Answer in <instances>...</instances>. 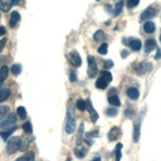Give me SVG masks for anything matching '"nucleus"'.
<instances>
[{
	"mask_svg": "<svg viewBox=\"0 0 161 161\" xmlns=\"http://www.w3.org/2000/svg\"><path fill=\"white\" fill-rule=\"evenodd\" d=\"M76 128V117L74 113L72 111V107L68 106V113H67V122H65V132L71 135V133L74 132Z\"/></svg>",
	"mask_w": 161,
	"mask_h": 161,
	"instance_id": "1",
	"label": "nucleus"
},
{
	"mask_svg": "<svg viewBox=\"0 0 161 161\" xmlns=\"http://www.w3.org/2000/svg\"><path fill=\"white\" fill-rule=\"evenodd\" d=\"M22 146V139L19 136L15 137H11L10 140H8V145H6V152L9 155L15 154Z\"/></svg>",
	"mask_w": 161,
	"mask_h": 161,
	"instance_id": "2",
	"label": "nucleus"
},
{
	"mask_svg": "<svg viewBox=\"0 0 161 161\" xmlns=\"http://www.w3.org/2000/svg\"><path fill=\"white\" fill-rule=\"evenodd\" d=\"M17 122V116L14 113H10L3 122H0V127H3V128H10V127H14Z\"/></svg>",
	"mask_w": 161,
	"mask_h": 161,
	"instance_id": "3",
	"label": "nucleus"
},
{
	"mask_svg": "<svg viewBox=\"0 0 161 161\" xmlns=\"http://www.w3.org/2000/svg\"><path fill=\"white\" fill-rule=\"evenodd\" d=\"M98 69H97V65H96V61L92 56L88 57V76L91 78H93L96 74H97Z\"/></svg>",
	"mask_w": 161,
	"mask_h": 161,
	"instance_id": "4",
	"label": "nucleus"
},
{
	"mask_svg": "<svg viewBox=\"0 0 161 161\" xmlns=\"http://www.w3.org/2000/svg\"><path fill=\"white\" fill-rule=\"evenodd\" d=\"M68 58H69V63H71L73 67H79L80 64H82V59H80V56L78 54L77 52H74V50L69 53Z\"/></svg>",
	"mask_w": 161,
	"mask_h": 161,
	"instance_id": "5",
	"label": "nucleus"
},
{
	"mask_svg": "<svg viewBox=\"0 0 161 161\" xmlns=\"http://www.w3.org/2000/svg\"><path fill=\"white\" fill-rule=\"evenodd\" d=\"M152 69V64L151 63H141L136 67V73L137 74H145L147 72H150Z\"/></svg>",
	"mask_w": 161,
	"mask_h": 161,
	"instance_id": "6",
	"label": "nucleus"
},
{
	"mask_svg": "<svg viewBox=\"0 0 161 161\" xmlns=\"http://www.w3.org/2000/svg\"><path fill=\"white\" fill-rule=\"evenodd\" d=\"M156 15V10L154 9V8H147L142 14H141V17H140V19L141 20H149V19H151V18H154Z\"/></svg>",
	"mask_w": 161,
	"mask_h": 161,
	"instance_id": "7",
	"label": "nucleus"
},
{
	"mask_svg": "<svg viewBox=\"0 0 161 161\" xmlns=\"http://www.w3.org/2000/svg\"><path fill=\"white\" fill-rule=\"evenodd\" d=\"M86 104H87V108H88V111H89V113H91V120L93 121V122H96L97 118H98V115H97V112L95 111V108H93V106H92V103H91V100H87V101H86Z\"/></svg>",
	"mask_w": 161,
	"mask_h": 161,
	"instance_id": "8",
	"label": "nucleus"
},
{
	"mask_svg": "<svg viewBox=\"0 0 161 161\" xmlns=\"http://www.w3.org/2000/svg\"><path fill=\"white\" fill-rule=\"evenodd\" d=\"M127 96H128L131 100H137L139 96H140V92H139V89L135 88V87H130V88L127 89Z\"/></svg>",
	"mask_w": 161,
	"mask_h": 161,
	"instance_id": "9",
	"label": "nucleus"
},
{
	"mask_svg": "<svg viewBox=\"0 0 161 161\" xmlns=\"http://www.w3.org/2000/svg\"><path fill=\"white\" fill-rule=\"evenodd\" d=\"M13 6L11 0H0V10L2 11H9Z\"/></svg>",
	"mask_w": 161,
	"mask_h": 161,
	"instance_id": "10",
	"label": "nucleus"
},
{
	"mask_svg": "<svg viewBox=\"0 0 161 161\" xmlns=\"http://www.w3.org/2000/svg\"><path fill=\"white\" fill-rule=\"evenodd\" d=\"M20 20V15L18 11H13L11 15H10V20H9V25L10 26H15V24Z\"/></svg>",
	"mask_w": 161,
	"mask_h": 161,
	"instance_id": "11",
	"label": "nucleus"
},
{
	"mask_svg": "<svg viewBox=\"0 0 161 161\" xmlns=\"http://www.w3.org/2000/svg\"><path fill=\"white\" fill-rule=\"evenodd\" d=\"M155 48H156V42H155V40L154 39H147L146 40V44H145V52L146 53H150Z\"/></svg>",
	"mask_w": 161,
	"mask_h": 161,
	"instance_id": "12",
	"label": "nucleus"
},
{
	"mask_svg": "<svg viewBox=\"0 0 161 161\" xmlns=\"http://www.w3.org/2000/svg\"><path fill=\"white\" fill-rule=\"evenodd\" d=\"M120 133H121V131H120L117 127H113V128L108 132V140H110V141H115V140H117L118 136H120Z\"/></svg>",
	"mask_w": 161,
	"mask_h": 161,
	"instance_id": "13",
	"label": "nucleus"
},
{
	"mask_svg": "<svg viewBox=\"0 0 161 161\" xmlns=\"http://www.w3.org/2000/svg\"><path fill=\"white\" fill-rule=\"evenodd\" d=\"M128 44H130L132 50H139L141 48V40H139V39H130Z\"/></svg>",
	"mask_w": 161,
	"mask_h": 161,
	"instance_id": "14",
	"label": "nucleus"
},
{
	"mask_svg": "<svg viewBox=\"0 0 161 161\" xmlns=\"http://www.w3.org/2000/svg\"><path fill=\"white\" fill-rule=\"evenodd\" d=\"M15 131V127H10V128H6L5 131H0V136H2L4 140H9L10 135L13 132Z\"/></svg>",
	"mask_w": 161,
	"mask_h": 161,
	"instance_id": "15",
	"label": "nucleus"
},
{
	"mask_svg": "<svg viewBox=\"0 0 161 161\" xmlns=\"http://www.w3.org/2000/svg\"><path fill=\"white\" fill-rule=\"evenodd\" d=\"M155 29H156V26H155V24L152 22H146L145 25H143V30L146 33H154Z\"/></svg>",
	"mask_w": 161,
	"mask_h": 161,
	"instance_id": "16",
	"label": "nucleus"
},
{
	"mask_svg": "<svg viewBox=\"0 0 161 161\" xmlns=\"http://www.w3.org/2000/svg\"><path fill=\"white\" fill-rule=\"evenodd\" d=\"M107 86H108V82L104 79V78H102V77H100L97 80H96V87L97 88H101V89H104V88H107Z\"/></svg>",
	"mask_w": 161,
	"mask_h": 161,
	"instance_id": "17",
	"label": "nucleus"
},
{
	"mask_svg": "<svg viewBox=\"0 0 161 161\" xmlns=\"http://www.w3.org/2000/svg\"><path fill=\"white\" fill-rule=\"evenodd\" d=\"M9 96H10V89L9 88H4V89L0 91V103L6 101Z\"/></svg>",
	"mask_w": 161,
	"mask_h": 161,
	"instance_id": "18",
	"label": "nucleus"
},
{
	"mask_svg": "<svg viewBox=\"0 0 161 161\" xmlns=\"http://www.w3.org/2000/svg\"><path fill=\"white\" fill-rule=\"evenodd\" d=\"M122 8H124V0H120L117 2L116 6H115V11H113V15H118L121 11H122Z\"/></svg>",
	"mask_w": 161,
	"mask_h": 161,
	"instance_id": "19",
	"label": "nucleus"
},
{
	"mask_svg": "<svg viewBox=\"0 0 161 161\" xmlns=\"http://www.w3.org/2000/svg\"><path fill=\"white\" fill-rule=\"evenodd\" d=\"M108 102H110V104H112V106H115V107L121 106V101L118 100L117 96H110V97H108Z\"/></svg>",
	"mask_w": 161,
	"mask_h": 161,
	"instance_id": "20",
	"label": "nucleus"
},
{
	"mask_svg": "<svg viewBox=\"0 0 161 161\" xmlns=\"http://www.w3.org/2000/svg\"><path fill=\"white\" fill-rule=\"evenodd\" d=\"M6 77H8V67L4 65V67L0 68V83H2Z\"/></svg>",
	"mask_w": 161,
	"mask_h": 161,
	"instance_id": "21",
	"label": "nucleus"
},
{
	"mask_svg": "<svg viewBox=\"0 0 161 161\" xmlns=\"http://www.w3.org/2000/svg\"><path fill=\"white\" fill-rule=\"evenodd\" d=\"M76 106H77V108H78L79 111H84V110L87 108L86 101H84V100H80V98L77 101V104H76Z\"/></svg>",
	"mask_w": 161,
	"mask_h": 161,
	"instance_id": "22",
	"label": "nucleus"
},
{
	"mask_svg": "<svg viewBox=\"0 0 161 161\" xmlns=\"http://www.w3.org/2000/svg\"><path fill=\"white\" fill-rule=\"evenodd\" d=\"M121 150H122V145L117 143L116 149H115V154H116V161H121Z\"/></svg>",
	"mask_w": 161,
	"mask_h": 161,
	"instance_id": "23",
	"label": "nucleus"
},
{
	"mask_svg": "<svg viewBox=\"0 0 161 161\" xmlns=\"http://www.w3.org/2000/svg\"><path fill=\"white\" fill-rule=\"evenodd\" d=\"M104 33L102 32V30H98V32H96L95 33V35H93V39L96 40V42H100V40H103L104 39Z\"/></svg>",
	"mask_w": 161,
	"mask_h": 161,
	"instance_id": "24",
	"label": "nucleus"
},
{
	"mask_svg": "<svg viewBox=\"0 0 161 161\" xmlns=\"http://www.w3.org/2000/svg\"><path fill=\"white\" fill-rule=\"evenodd\" d=\"M17 113H18V116L22 118V120H24V118H26V111H25V108L23 106H20V107H18V110H17Z\"/></svg>",
	"mask_w": 161,
	"mask_h": 161,
	"instance_id": "25",
	"label": "nucleus"
},
{
	"mask_svg": "<svg viewBox=\"0 0 161 161\" xmlns=\"http://www.w3.org/2000/svg\"><path fill=\"white\" fill-rule=\"evenodd\" d=\"M101 77H102V78H104L108 83L112 80V74H111L108 71H102V72H101Z\"/></svg>",
	"mask_w": 161,
	"mask_h": 161,
	"instance_id": "26",
	"label": "nucleus"
},
{
	"mask_svg": "<svg viewBox=\"0 0 161 161\" xmlns=\"http://www.w3.org/2000/svg\"><path fill=\"white\" fill-rule=\"evenodd\" d=\"M11 73L13 74H15V76H18V74H20V72H22V65L20 64H14L11 67Z\"/></svg>",
	"mask_w": 161,
	"mask_h": 161,
	"instance_id": "27",
	"label": "nucleus"
},
{
	"mask_svg": "<svg viewBox=\"0 0 161 161\" xmlns=\"http://www.w3.org/2000/svg\"><path fill=\"white\" fill-rule=\"evenodd\" d=\"M9 112V107L8 106H0V121L4 118V116Z\"/></svg>",
	"mask_w": 161,
	"mask_h": 161,
	"instance_id": "28",
	"label": "nucleus"
},
{
	"mask_svg": "<svg viewBox=\"0 0 161 161\" xmlns=\"http://www.w3.org/2000/svg\"><path fill=\"white\" fill-rule=\"evenodd\" d=\"M74 154H76V156H77V157L82 159V157H84V156H86V150H84V149H79V147H77V149L74 150Z\"/></svg>",
	"mask_w": 161,
	"mask_h": 161,
	"instance_id": "29",
	"label": "nucleus"
},
{
	"mask_svg": "<svg viewBox=\"0 0 161 161\" xmlns=\"http://www.w3.org/2000/svg\"><path fill=\"white\" fill-rule=\"evenodd\" d=\"M83 130H84V126L80 125L79 128H78V135H77V143L79 145L80 143V140H82V136H83Z\"/></svg>",
	"mask_w": 161,
	"mask_h": 161,
	"instance_id": "30",
	"label": "nucleus"
},
{
	"mask_svg": "<svg viewBox=\"0 0 161 161\" xmlns=\"http://www.w3.org/2000/svg\"><path fill=\"white\" fill-rule=\"evenodd\" d=\"M23 130H24L26 133H32V131H33V126H32V124L29 122V121H26V122L23 125Z\"/></svg>",
	"mask_w": 161,
	"mask_h": 161,
	"instance_id": "31",
	"label": "nucleus"
},
{
	"mask_svg": "<svg viewBox=\"0 0 161 161\" xmlns=\"http://www.w3.org/2000/svg\"><path fill=\"white\" fill-rule=\"evenodd\" d=\"M107 49H108V45H107L106 43H103L98 48V53H100V54H102V56H104V54H107Z\"/></svg>",
	"mask_w": 161,
	"mask_h": 161,
	"instance_id": "32",
	"label": "nucleus"
},
{
	"mask_svg": "<svg viewBox=\"0 0 161 161\" xmlns=\"http://www.w3.org/2000/svg\"><path fill=\"white\" fill-rule=\"evenodd\" d=\"M139 136H140V125H136L135 126V132H133V140H135V142L139 141Z\"/></svg>",
	"mask_w": 161,
	"mask_h": 161,
	"instance_id": "33",
	"label": "nucleus"
},
{
	"mask_svg": "<svg viewBox=\"0 0 161 161\" xmlns=\"http://www.w3.org/2000/svg\"><path fill=\"white\" fill-rule=\"evenodd\" d=\"M140 0H127V6L128 8H135L136 5H139Z\"/></svg>",
	"mask_w": 161,
	"mask_h": 161,
	"instance_id": "34",
	"label": "nucleus"
},
{
	"mask_svg": "<svg viewBox=\"0 0 161 161\" xmlns=\"http://www.w3.org/2000/svg\"><path fill=\"white\" fill-rule=\"evenodd\" d=\"M106 115L107 116H112V117H115L116 115H117V110L116 108H108L106 111Z\"/></svg>",
	"mask_w": 161,
	"mask_h": 161,
	"instance_id": "35",
	"label": "nucleus"
},
{
	"mask_svg": "<svg viewBox=\"0 0 161 161\" xmlns=\"http://www.w3.org/2000/svg\"><path fill=\"white\" fill-rule=\"evenodd\" d=\"M112 67H113V62H112L111 59H108V61H106V62H104V69L112 68Z\"/></svg>",
	"mask_w": 161,
	"mask_h": 161,
	"instance_id": "36",
	"label": "nucleus"
},
{
	"mask_svg": "<svg viewBox=\"0 0 161 161\" xmlns=\"http://www.w3.org/2000/svg\"><path fill=\"white\" fill-rule=\"evenodd\" d=\"M69 79H71V82H76V80H77L76 71H71V73H69Z\"/></svg>",
	"mask_w": 161,
	"mask_h": 161,
	"instance_id": "37",
	"label": "nucleus"
},
{
	"mask_svg": "<svg viewBox=\"0 0 161 161\" xmlns=\"http://www.w3.org/2000/svg\"><path fill=\"white\" fill-rule=\"evenodd\" d=\"M15 161H32V159H29L28 156H23V157L18 159V160H15Z\"/></svg>",
	"mask_w": 161,
	"mask_h": 161,
	"instance_id": "38",
	"label": "nucleus"
},
{
	"mask_svg": "<svg viewBox=\"0 0 161 161\" xmlns=\"http://www.w3.org/2000/svg\"><path fill=\"white\" fill-rule=\"evenodd\" d=\"M5 43H6V39H5V38H4V39H2V40H0V50L3 49V47L5 45Z\"/></svg>",
	"mask_w": 161,
	"mask_h": 161,
	"instance_id": "39",
	"label": "nucleus"
},
{
	"mask_svg": "<svg viewBox=\"0 0 161 161\" xmlns=\"http://www.w3.org/2000/svg\"><path fill=\"white\" fill-rule=\"evenodd\" d=\"M161 57V49H157V53H156V56H155V58L156 59H159Z\"/></svg>",
	"mask_w": 161,
	"mask_h": 161,
	"instance_id": "40",
	"label": "nucleus"
},
{
	"mask_svg": "<svg viewBox=\"0 0 161 161\" xmlns=\"http://www.w3.org/2000/svg\"><path fill=\"white\" fill-rule=\"evenodd\" d=\"M5 34V28L4 26H0V35H4Z\"/></svg>",
	"mask_w": 161,
	"mask_h": 161,
	"instance_id": "41",
	"label": "nucleus"
},
{
	"mask_svg": "<svg viewBox=\"0 0 161 161\" xmlns=\"http://www.w3.org/2000/svg\"><path fill=\"white\" fill-rule=\"evenodd\" d=\"M122 57H124V58H125V57H127V52H126V50H124V52H122Z\"/></svg>",
	"mask_w": 161,
	"mask_h": 161,
	"instance_id": "42",
	"label": "nucleus"
},
{
	"mask_svg": "<svg viewBox=\"0 0 161 161\" xmlns=\"http://www.w3.org/2000/svg\"><path fill=\"white\" fill-rule=\"evenodd\" d=\"M93 161H102V160H101L100 156H97V157H95V160H93Z\"/></svg>",
	"mask_w": 161,
	"mask_h": 161,
	"instance_id": "43",
	"label": "nucleus"
},
{
	"mask_svg": "<svg viewBox=\"0 0 161 161\" xmlns=\"http://www.w3.org/2000/svg\"><path fill=\"white\" fill-rule=\"evenodd\" d=\"M11 3H13V4H18L19 0H11Z\"/></svg>",
	"mask_w": 161,
	"mask_h": 161,
	"instance_id": "44",
	"label": "nucleus"
},
{
	"mask_svg": "<svg viewBox=\"0 0 161 161\" xmlns=\"http://www.w3.org/2000/svg\"><path fill=\"white\" fill-rule=\"evenodd\" d=\"M65 161H72V160H71V159H69V157H68V159H67V160H65Z\"/></svg>",
	"mask_w": 161,
	"mask_h": 161,
	"instance_id": "45",
	"label": "nucleus"
},
{
	"mask_svg": "<svg viewBox=\"0 0 161 161\" xmlns=\"http://www.w3.org/2000/svg\"><path fill=\"white\" fill-rule=\"evenodd\" d=\"M0 91H2V83H0Z\"/></svg>",
	"mask_w": 161,
	"mask_h": 161,
	"instance_id": "46",
	"label": "nucleus"
},
{
	"mask_svg": "<svg viewBox=\"0 0 161 161\" xmlns=\"http://www.w3.org/2000/svg\"><path fill=\"white\" fill-rule=\"evenodd\" d=\"M160 40H161V34H160Z\"/></svg>",
	"mask_w": 161,
	"mask_h": 161,
	"instance_id": "47",
	"label": "nucleus"
}]
</instances>
